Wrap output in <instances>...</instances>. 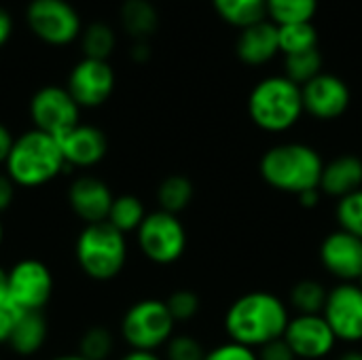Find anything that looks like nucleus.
I'll return each instance as SVG.
<instances>
[{
	"mask_svg": "<svg viewBox=\"0 0 362 360\" xmlns=\"http://www.w3.org/2000/svg\"><path fill=\"white\" fill-rule=\"evenodd\" d=\"M327 297H329V289L314 278H303L297 280L291 291H288V310L293 314L299 316H316L325 312L327 306Z\"/></svg>",
	"mask_w": 362,
	"mask_h": 360,
	"instance_id": "nucleus-21",
	"label": "nucleus"
},
{
	"mask_svg": "<svg viewBox=\"0 0 362 360\" xmlns=\"http://www.w3.org/2000/svg\"><path fill=\"white\" fill-rule=\"evenodd\" d=\"M66 89L81 108H95L110 98L115 89V70L108 62L85 57L72 68Z\"/></svg>",
	"mask_w": 362,
	"mask_h": 360,
	"instance_id": "nucleus-15",
	"label": "nucleus"
},
{
	"mask_svg": "<svg viewBox=\"0 0 362 360\" xmlns=\"http://www.w3.org/2000/svg\"><path fill=\"white\" fill-rule=\"evenodd\" d=\"M81 40H83L81 47H83L87 59H102V62H106V57L115 49V32L110 30V25L100 23V21L87 25Z\"/></svg>",
	"mask_w": 362,
	"mask_h": 360,
	"instance_id": "nucleus-29",
	"label": "nucleus"
},
{
	"mask_svg": "<svg viewBox=\"0 0 362 360\" xmlns=\"http://www.w3.org/2000/svg\"><path fill=\"white\" fill-rule=\"evenodd\" d=\"M66 166L72 168H93L108 153L106 134L95 125L78 123L57 138Z\"/></svg>",
	"mask_w": 362,
	"mask_h": 360,
	"instance_id": "nucleus-17",
	"label": "nucleus"
},
{
	"mask_svg": "<svg viewBox=\"0 0 362 360\" xmlns=\"http://www.w3.org/2000/svg\"><path fill=\"white\" fill-rule=\"evenodd\" d=\"M19 314H21V310H17L13 303L0 306V346L8 344V339L15 331V325L19 320Z\"/></svg>",
	"mask_w": 362,
	"mask_h": 360,
	"instance_id": "nucleus-35",
	"label": "nucleus"
},
{
	"mask_svg": "<svg viewBox=\"0 0 362 360\" xmlns=\"http://www.w3.org/2000/svg\"><path fill=\"white\" fill-rule=\"evenodd\" d=\"M51 360H87V359H83V356L76 352V354H62V356H55V359H51Z\"/></svg>",
	"mask_w": 362,
	"mask_h": 360,
	"instance_id": "nucleus-45",
	"label": "nucleus"
},
{
	"mask_svg": "<svg viewBox=\"0 0 362 360\" xmlns=\"http://www.w3.org/2000/svg\"><path fill=\"white\" fill-rule=\"evenodd\" d=\"M204 344L189 333H174V337L165 344L163 360H204L206 359Z\"/></svg>",
	"mask_w": 362,
	"mask_h": 360,
	"instance_id": "nucleus-33",
	"label": "nucleus"
},
{
	"mask_svg": "<svg viewBox=\"0 0 362 360\" xmlns=\"http://www.w3.org/2000/svg\"><path fill=\"white\" fill-rule=\"evenodd\" d=\"M291 316L286 301L278 295L269 291H250L227 308L223 329L229 342L259 350L284 335Z\"/></svg>",
	"mask_w": 362,
	"mask_h": 360,
	"instance_id": "nucleus-1",
	"label": "nucleus"
},
{
	"mask_svg": "<svg viewBox=\"0 0 362 360\" xmlns=\"http://www.w3.org/2000/svg\"><path fill=\"white\" fill-rule=\"evenodd\" d=\"M356 284H358V286H361V289H362V276H361V278H358V282H356Z\"/></svg>",
	"mask_w": 362,
	"mask_h": 360,
	"instance_id": "nucleus-47",
	"label": "nucleus"
},
{
	"mask_svg": "<svg viewBox=\"0 0 362 360\" xmlns=\"http://www.w3.org/2000/svg\"><path fill=\"white\" fill-rule=\"evenodd\" d=\"M25 19L30 30L49 45H68L81 34V19L66 0H32Z\"/></svg>",
	"mask_w": 362,
	"mask_h": 360,
	"instance_id": "nucleus-10",
	"label": "nucleus"
},
{
	"mask_svg": "<svg viewBox=\"0 0 362 360\" xmlns=\"http://www.w3.org/2000/svg\"><path fill=\"white\" fill-rule=\"evenodd\" d=\"M157 11L148 0H125L121 6V23L127 34L136 38H146L157 28Z\"/></svg>",
	"mask_w": 362,
	"mask_h": 360,
	"instance_id": "nucleus-24",
	"label": "nucleus"
},
{
	"mask_svg": "<svg viewBox=\"0 0 362 360\" xmlns=\"http://www.w3.org/2000/svg\"><path fill=\"white\" fill-rule=\"evenodd\" d=\"M335 360H362V350H356V348L344 350L341 354L335 356Z\"/></svg>",
	"mask_w": 362,
	"mask_h": 360,
	"instance_id": "nucleus-44",
	"label": "nucleus"
},
{
	"mask_svg": "<svg viewBox=\"0 0 362 360\" xmlns=\"http://www.w3.org/2000/svg\"><path fill=\"white\" fill-rule=\"evenodd\" d=\"M53 295V274L38 259H21L8 269V301L21 312H42Z\"/></svg>",
	"mask_w": 362,
	"mask_h": 360,
	"instance_id": "nucleus-8",
	"label": "nucleus"
},
{
	"mask_svg": "<svg viewBox=\"0 0 362 360\" xmlns=\"http://www.w3.org/2000/svg\"><path fill=\"white\" fill-rule=\"evenodd\" d=\"M11 30H13V23H11V17L8 13L0 6V47L8 40L11 36Z\"/></svg>",
	"mask_w": 362,
	"mask_h": 360,
	"instance_id": "nucleus-40",
	"label": "nucleus"
},
{
	"mask_svg": "<svg viewBox=\"0 0 362 360\" xmlns=\"http://www.w3.org/2000/svg\"><path fill=\"white\" fill-rule=\"evenodd\" d=\"M212 4L227 23L242 30L263 21L267 13V0H212Z\"/></svg>",
	"mask_w": 362,
	"mask_h": 360,
	"instance_id": "nucleus-23",
	"label": "nucleus"
},
{
	"mask_svg": "<svg viewBox=\"0 0 362 360\" xmlns=\"http://www.w3.org/2000/svg\"><path fill=\"white\" fill-rule=\"evenodd\" d=\"M13 142H15V138L8 132V127L4 123H0V166H4V161H6V157L11 153Z\"/></svg>",
	"mask_w": 362,
	"mask_h": 360,
	"instance_id": "nucleus-38",
	"label": "nucleus"
},
{
	"mask_svg": "<svg viewBox=\"0 0 362 360\" xmlns=\"http://www.w3.org/2000/svg\"><path fill=\"white\" fill-rule=\"evenodd\" d=\"M165 306H168V310H170V314H172V318L176 323H189L202 310L199 295L195 291H191V289H178V291H174L165 299Z\"/></svg>",
	"mask_w": 362,
	"mask_h": 360,
	"instance_id": "nucleus-32",
	"label": "nucleus"
},
{
	"mask_svg": "<svg viewBox=\"0 0 362 360\" xmlns=\"http://www.w3.org/2000/svg\"><path fill=\"white\" fill-rule=\"evenodd\" d=\"M47 335L49 327L42 312H21L6 346L19 356H32L45 346Z\"/></svg>",
	"mask_w": 362,
	"mask_h": 360,
	"instance_id": "nucleus-20",
	"label": "nucleus"
},
{
	"mask_svg": "<svg viewBox=\"0 0 362 360\" xmlns=\"http://www.w3.org/2000/svg\"><path fill=\"white\" fill-rule=\"evenodd\" d=\"M282 339L291 346L297 360L329 359L339 344L322 314L316 316L293 314Z\"/></svg>",
	"mask_w": 362,
	"mask_h": 360,
	"instance_id": "nucleus-12",
	"label": "nucleus"
},
{
	"mask_svg": "<svg viewBox=\"0 0 362 360\" xmlns=\"http://www.w3.org/2000/svg\"><path fill=\"white\" fill-rule=\"evenodd\" d=\"M303 112L301 87L284 74L259 81L248 95V117L259 129L267 134H282L293 129Z\"/></svg>",
	"mask_w": 362,
	"mask_h": 360,
	"instance_id": "nucleus-4",
	"label": "nucleus"
},
{
	"mask_svg": "<svg viewBox=\"0 0 362 360\" xmlns=\"http://www.w3.org/2000/svg\"><path fill=\"white\" fill-rule=\"evenodd\" d=\"M132 57H134L136 62H146V57H148V49H146V45H144V42H138V45L132 49Z\"/></svg>",
	"mask_w": 362,
	"mask_h": 360,
	"instance_id": "nucleus-43",
	"label": "nucleus"
},
{
	"mask_svg": "<svg viewBox=\"0 0 362 360\" xmlns=\"http://www.w3.org/2000/svg\"><path fill=\"white\" fill-rule=\"evenodd\" d=\"M74 257L81 272L95 282L115 280L127 263L125 233L108 221L85 225L74 244Z\"/></svg>",
	"mask_w": 362,
	"mask_h": 360,
	"instance_id": "nucleus-5",
	"label": "nucleus"
},
{
	"mask_svg": "<svg viewBox=\"0 0 362 360\" xmlns=\"http://www.w3.org/2000/svg\"><path fill=\"white\" fill-rule=\"evenodd\" d=\"M337 342L354 346L362 342V289L356 282H337L329 289L322 312Z\"/></svg>",
	"mask_w": 362,
	"mask_h": 360,
	"instance_id": "nucleus-11",
	"label": "nucleus"
},
{
	"mask_svg": "<svg viewBox=\"0 0 362 360\" xmlns=\"http://www.w3.org/2000/svg\"><path fill=\"white\" fill-rule=\"evenodd\" d=\"M193 197H195V187H193L191 178H187L182 174H170L157 187L159 210L176 214V216L191 206Z\"/></svg>",
	"mask_w": 362,
	"mask_h": 360,
	"instance_id": "nucleus-22",
	"label": "nucleus"
},
{
	"mask_svg": "<svg viewBox=\"0 0 362 360\" xmlns=\"http://www.w3.org/2000/svg\"><path fill=\"white\" fill-rule=\"evenodd\" d=\"M204 360H259V356H257V350L227 339V342L210 348Z\"/></svg>",
	"mask_w": 362,
	"mask_h": 360,
	"instance_id": "nucleus-34",
	"label": "nucleus"
},
{
	"mask_svg": "<svg viewBox=\"0 0 362 360\" xmlns=\"http://www.w3.org/2000/svg\"><path fill=\"white\" fill-rule=\"evenodd\" d=\"M11 303L8 301V272L0 267V306Z\"/></svg>",
	"mask_w": 362,
	"mask_h": 360,
	"instance_id": "nucleus-42",
	"label": "nucleus"
},
{
	"mask_svg": "<svg viewBox=\"0 0 362 360\" xmlns=\"http://www.w3.org/2000/svg\"><path fill=\"white\" fill-rule=\"evenodd\" d=\"M30 119L34 123V129L59 138L81 123V106L74 102L66 87L47 85L32 95Z\"/></svg>",
	"mask_w": 362,
	"mask_h": 360,
	"instance_id": "nucleus-9",
	"label": "nucleus"
},
{
	"mask_svg": "<svg viewBox=\"0 0 362 360\" xmlns=\"http://www.w3.org/2000/svg\"><path fill=\"white\" fill-rule=\"evenodd\" d=\"M322 197H325V195L320 193V189H310V191H305V193L297 195V199H299L301 208H305V210H314V208H318Z\"/></svg>",
	"mask_w": 362,
	"mask_h": 360,
	"instance_id": "nucleus-39",
	"label": "nucleus"
},
{
	"mask_svg": "<svg viewBox=\"0 0 362 360\" xmlns=\"http://www.w3.org/2000/svg\"><path fill=\"white\" fill-rule=\"evenodd\" d=\"M322 168V155L305 142L274 144L261 155L259 161V174L265 185L295 197L320 187Z\"/></svg>",
	"mask_w": 362,
	"mask_h": 360,
	"instance_id": "nucleus-2",
	"label": "nucleus"
},
{
	"mask_svg": "<svg viewBox=\"0 0 362 360\" xmlns=\"http://www.w3.org/2000/svg\"><path fill=\"white\" fill-rule=\"evenodd\" d=\"M257 356H259V360H297L295 352L291 350V346L282 337L276 339V342L265 344L263 348H259Z\"/></svg>",
	"mask_w": 362,
	"mask_h": 360,
	"instance_id": "nucleus-36",
	"label": "nucleus"
},
{
	"mask_svg": "<svg viewBox=\"0 0 362 360\" xmlns=\"http://www.w3.org/2000/svg\"><path fill=\"white\" fill-rule=\"evenodd\" d=\"M2 242H4V225H2V216H0V248H2Z\"/></svg>",
	"mask_w": 362,
	"mask_h": 360,
	"instance_id": "nucleus-46",
	"label": "nucleus"
},
{
	"mask_svg": "<svg viewBox=\"0 0 362 360\" xmlns=\"http://www.w3.org/2000/svg\"><path fill=\"white\" fill-rule=\"evenodd\" d=\"M115 195L110 187L98 176H78L68 189V204L76 219L85 225L104 223L108 219Z\"/></svg>",
	"mask_w": 362,
	"mask_h": 360,
	"instance_id": "nucleus-16",
	"label": "nucleus"
},
{
	"mask_svg": "<svg viewBox=\"0 0 362 360\" xmlns=\"http://www.w3.org/2000/svg\"><path fill=\"white\" fill-rule=\"evenodd\" d=\"M15 191H17V185L8 178L6 172H0V214L13 206Z\"/></svg>",
	"mask_w": 362,
	"mask_h": 360,
	"instance_id": "nucleus-37",
	"label": "nucleus"
},
{
	"mask_svg": "<svg viewBox=\"0 0 362 360\" xmlns=\"http://www.w3.org/2000/svg\"><path fill=\"white\" fill-rule=\"evenodd\" d=\"M146 208L142 204L140 197L136 195H119L115 197L112 206H110V212H108V223L119 229L121 233H136L138 227L142 225V221L146 219Z\"/></svg>",
	"mask_w": 362,
	"mask_h": 360,
	"instance_id": "nucleus-25",
	"label": "nucleus"
},
{
	"mask_svg": "<svg viewBox=\"0 0 362 360\" xmlns=\"http://www.w3.org/2000/svg\"><path fill=\"white\" fill-rule=\"evenodd\" d=\"M335 221H337V229L348 231L362 240V189L337 199Z\"/></svg>",
	"mask_w": 362,
	"mask_h": 360,
	"instance_id": "nucleus-31",
	"label": "nucleus"
},
{
	"mask_svg": "<svg viewBox=\"0 0 362 360\" xmlns=\"http://www.w3.org/2000/svg\"><path fill=\"white\" fill-rule=\"evenodd\" d=\"M66 168L55 136L40 129H28L15 138L4 161V172L21 189H36L55 180Z\"/></svg>",
	"mask_w": 362,
	"mask_h": 360,
	"instance_id": "nucleus-3",
	"label": "nucleus"
},
{
	"mask_svg": "<svg viewBox=\"0 0 362 360\" xmlns=\"http://www.w3.org/2000/svg\"><path fill=\"white\" fill-rule=\"evenodd\" d=\"M115 352V337L106 327H91L78 339V354L87 360H108Z\"/></svg>",
	"mask_w": 362,
	"mask_h": 360,
	"instance_id": "nucleus-30",
	"label": "nucleus"
},
{
	"mask_svg": "<svg viewBox=\"0 0 362 360\" xmlns=\"http://www.w3.org/2000/svg\"><path fill=\"white\" fill-rule=\"evenodd\" d=\"M119 360H163L157 352H148V350H129L127 354H123Z\"/></svg>",
	"mask_w": 362,
	"mask_h": 360,
	"instance_id": "nucleus-41",
	"label": "nucleus"
},
{
	"mask_svg": "<svg viewBox=\"0 0 362 360\" xmlns=\"http://www.w3.org/2000/svg\"><path fill=\"white\" fill-rule=\"evenodd\" d=\"M320 193L325 197L341 199L362 189V159L358 155L344 153L325 161L320 176Z\"/></svg>",
	"mask_w": 362,
	"mask_h": 360,
	"instance_id": "nucleus-18",
	"label": "nucleus"
},
{
	"mask_svg": "<svg viewBox=\"0 0 362 360\" xmlns=\"http://www.w3.org/2000/svg\"><path fill=\"white\" fill-rule=\"evenodd\" d=\"M303 110L318 121H335L350 108V87L337 74L320 72L301 87Z\"/></svg>",
	"mask_w": 362,
	"mask_h": 360,
	"instance_id": "nucleus-14",
	"label": "nucleus"
},
{
	"mask_svg": "<svg viewBox=\"0 0 362 360\" xmlns=\"http://www.w3.org/2000/svg\"><path fill=\"white\" fill-rule=\"evenodd\" d=\"M318 259L322 269L337 282H358L362 276V240L335 229L322 238Z\"/></svg>",
	"mask_w": 362,
	"mask_h": 360,
	"instance_id": "nucleus-13",
	"label": "nucleus"
},
{
	"mask_svg": "<svg viewBox=\"0 0 362 360\" xmlns=\"http://www.w3.org/2000/svg\"><path fill=\"white\" fill-rule=\"evenodd\" d=\"M280 51L278 42V25L274 21H257L248 28H244L235 42L238 57L248 66H261L274 59V55Z\"/></svg>",
	"mask_w": 362,
	"mask_h": 360,
	"instance_id": "nucleus-19",
	"label": "nucleus"
},
{
	"mask_svg": "<svg viewBox=\"0 0 362 360\" xmlns=\"http://www.w3.org/2000/svg\"><path fill=\"white\" fill-rule=\"evenodd\" d=\"M318 0H267V15L276 25L312 23Z\"/></svg>",
	"mask_w": 362,
	"mask_h": 360,
	"instance_id": "nucleus-26",
	"label": "nucleus"
},
{
	"mask_svg": "<svg viewBox=\"0 0 362 360\" xmlns=\"http://www.w3.org/2000/svg\"><path fill=\"white\" fill-rule=\"evenodd\" d=\"M174 333L176 320L161 299H140L129 306L121 318V337L129 350L157 352L165 348Z\"/></svg>",
	"mask_w": 362,
	"mask_h": 360,
	"instance_id": "nucleus-6",
	"label": "nucleus"
},
{
	"mask_svg": "<svg viewBox=\"0 0 362 360\" xmlns=\"http://www.w3.org/2000/svg\"><path fill=\"white\" fill-rule=\"evenodd\" d=\"M320 72H322V55L318 49L284 55V76L299 87L316 79Z\"/></svg>",
	"mask_w": 362,
	"mask_h": 360,
	"instance_id": "nucleus-27",
	"label": "nucleus"
},
{
	"mask_svg": "<svg viewBox=\"0 0 362 360\" xmlns=\"http://www.w3.org/2000/svg\"><path fill=\"white\" fill-rule=\"evenodd\" d=\"M278 42L284 55L318 49V32L312 23H288L278 25Z\"/></svg>",
	"mask_w": 362,
	"mask_h": 360,
	"instance_id": "nucleus-28",
	"label": "nucleus"
},
{
	"mask_svg": "<svg viewBox=\"0 0 362 360\" xmlns=\"http://www.w3.org/2000/svg\"><path fill=\"white\" fill-rule=\"evenodd\" d=\"M140 252L155 265H174L187 252V229L180 216L155 210L148 212L136 231Z\"/></svg>",
	"mask_w": 362,
	"mask_h": 360,
	"instance_id": "nucleus-7",
	"label": "nucleus"
}]
</instances>
